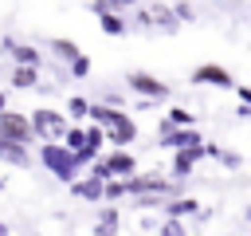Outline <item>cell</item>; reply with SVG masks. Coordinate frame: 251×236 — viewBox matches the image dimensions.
<instances>
[{
	"mask_svg": "<svg viewBox=\"0 0 251 236\" xmlns=\"http://www.w3.org/2000/svg\"><path fill=\"white\" fill-rule=\"evenodd\" d=\"M63 146H67L71 153H78V149L86 146V130H82V126H67V134H63Z\"/></svg>",
	"mask_w": 251,
	"mask_h": 236,
	"instance_id": "18",
	"label": "cell"
},
{
	"mask_svg": "<svg viewBox=\"0 0 251 236\" xmlns=\"http://www.w3.org/2000/svg\"><path fill=\"white\" fill-rule=\"evenodd\" d=\"M12 87L35 90V87H39V67H16V71H12Z\"/></svg>",
	"mask_w": 251,
	"mask_h": 236,
	"instance_id": "15",
	"label": "cell"
},
{
	"mask_svg": "<svg viewBox=\"0 0 251 236\" xmlns=\"http://www.w3.org/2000/svg\"><path fill=\"white\" fill-rule=\"evenodd\" d=\"M39 161H43L63 185H75V181H78V169H82V165H78V157H75L63 142H47V146H39Z\"/></svg>",
	"mask_w": 251,
	"mask_h": 236,
	"instance_id": "1",
	"label": "cell"
},
{
	"mask_svg": "<svg viewBox=\"0 0 251 236\" xmlns=\"http://www.w3.org/2000/svg\"><path fill=\"white\" fill-rule=\"evenodd\" d=\"M161 236H188V232H184V224H180V220H173V216H169V220L161 224Z\"/></svg>",
	"mask_w": 251,
	"mask_h": 236,
	"instance_id": "23",
	"label": "cell"
},
{
	"mask_svg": "<svg viewBox=\"0 0 251 236\" xmlns=\"http://www.w3.org/2000/svg\"><path fill=\"white\" fill-rule=\"evenodd\" d=\"M0 161L24 169V165H31V153H27V146H16V142H4V138H0Z\"/></svg>",
	"mask_w": 251,
	"mask_h": 236,
	"instance_id": "13",
	"label": "cell"
},
{
	"mask_svg": "<svg viewBox=\"0 0 251 236\" xmlns=\"http://www.w3.org/2000/svg\"><path fill=\"white\" fill-rule=\"evenodd\" d=\"M235 94H239V102H243V106H251V87H235Z\"/></svg>",
	"mask_w": 251,
	"mask_h": 236,
	"instance_id": "24",
	"label": "cell"
},
{
	"mask_svg": "<svg viewBox=\"0 0 251 236\" xmlns=\"http://www.w3.org/2000/svg\"><path fill=\"white\" fill-rule=\"evenodd\" d=\"M176 185H169L161 173H133L129 181H126V197H165V193H173Z\"/></svg>",
	"mask_w": 251,
	"mask_h": 236,
	"instance_id": "4",
	"label": "cell"
},
{
	"mask_svg": "<svg viewBox=\"0 0 251 236\" xmlns=\"http://www.w3.org/2000/svg\"><path fill=\"white\" fill-rule=\"evenodd\" d=\"M192 122H196V118H192V110H184V106H173V110L165 114V122H161V134H157V138H169L173 130H192Z\"/></svg>",
	"mask_w": 251,
	"mask_h": 236,
	"instance_id": "10",
	"label": "cell"
},
{
	"mask_svg": "<svg viewBox=\"0 0 251 236\" xmlns=\"http://www.w3.org/2000/svg\"><path fill=\"white\" fill-rule=\"evenodd\" d=\"M4 51L16 59V67H39V51L27 47V43H16V39H4Z\"/></svg>",
	"mask_w": 251,
	"mask_h": 236,
	"instance_id": "12",
	"label": "cell"
},
{
	"mask_svg": "<svg viewBox=\"0 0 251 236\" xmlns=\"http://www.w3.org/2000/svg\"><path fill=\"white\" fill-rule=\"evenodd\" d=\"M4 110H8V94L0 90V114H4Z\"/></svg>",
	"mask_w": 251,
	"mask_h": 236,
	"instance_id": "25",
	"label": "cell"
},
{
	"mask_svg": "<svg viewBox=\"0 0 251 236\" xmlns=\"http://www.w3.org/2000/svg\"><path fill=\"white\" fill-rule=\"evenodd\" d=\"M122 197H126V181H106L102 201H110V205H114V201H122Z\"/></svg>",
	"mask_w": 251,
	"mask_h": 236,
	"instance_id": "22",
	"label": "cell"
},
{
	"mask_svg": "<svg viewBox=\"0 0 251 236\" xmlns=\"http://www.w3.org/2000/svg\"><path fill=\"white\" fill-rule=\"evenodd\" d=\"M67 114H71L75 122H82V118H90V102H86V98H71V102H67Z\"/></svg>",
	"mask_w": 251,
	"mask_h": 236,
	"instance_id": "21",
	"label": "cell"
},
{
	"mask_svg": "<svg viewBox=\"0 0 251 236\" xmlns=\"http://www.w3.org/2000/svg\"><path fill=\"white\" fill-rule=\"evenodd\" d=\"M102 165H106L110 181H129V177H133V169H137L133 153H126V149H114V153H106V157H102Z\"/></svg>",
	"mask_w": 251,
	"mask_h": 236,
	"instance_id": "8",
	"label": "cell"
},
{
	"mask_svg": "<svg viewBox=\"0 0 251 236\" xmlns=\"http://www.w3.org/2000/svg\"><path fill=\"white\" fill-rule=\"evenodd\" d=\"M0 138H4V142H16V146H27V142L35 138V130H31V114L4 110V114H0Z\"/></svg>",
	"mask_w": 251,
	"mask_h": 236,
	"instance_id": "3",
	"label": "cell"
},
{
	"mask_svg": "<svg viewBox=\"0 0 251 236\" xmlns=\"http://www.w3.org/2000/svg\"><path fill=\"white\" fill-rule=\"evenodd\" d=\"M102 189H106V185H102V181H94V177H78V181L71 185V193H75V197H82V201H102Z\"/></svg>",
	"mask_w": 251,
	"mask_h": 236,
	"instance_id": "14",
	"label": "cell"
},
{
	"mask_svg": "<svg viewBox=\"0 0 251 236\" xmlns=\"http://www.w3.org/2000/svg\"><path fill=\"white\" fill-rule=\"evenodd\" d=\"M126 87L137 90L141 98H165V94H169V83L157 79V75H149V71H129V75H126Z\"/></svg>",
	"mask_w": 251,
	"mask_h": 236,
	"instance_id": "6",
	"label": "cell"
},
{
	"mask_svg": "<svg viewBox=\"0 0 251 236\" xmlns=\"http://www.w3.org/2000/svg\"><path fill=\"white\" fill-rule=\"evenodd\" d=\"M157 142H161L165 149H176V153H180V149H200V146H204L200 134H196V126H192V130H173L169 138H157Z\"/></svg>",
	"mask_w": 251,
	"mask_h": 236,
	"instance_id": "9",
	"label": "cell"
},
{
	"mask_svg": "<svg viewBox=\"0 0 251 236\" xmlns=\"http://www.w3.org/2000/svg\"><path fill=\"white\" fill-rule=\"evenodd\" d=\"M200 157H208V153H204V146H200V149H180V153H173V177H176V181H184V177L196 169V161H200Z\"/></svg>",
	"mask_w": 251,
	"mask_h": 236,
	"instance_id": "11",
	"label": "cell"
},
{
	"mask_svg": "<svg viewBox=\"0 0 251 236\" xmlns=\"http://www.w3.org/2000/svg\"><path fill=\"white\" fill-rule=\"evenodd\" d=\"M67 122H71V118H63L59 110H47V106L31 110V130H35V138H43V146H47V142H63Z\"/></svg>",
	"mask_w": 251,
	"mask_h": 236,
	"instance_id": "2",
	"label": "cell"
},
{
	"mask_svg": "<svg viewBox=\"0 0 251 236\" xmlns=\"http://www.w3.org/2000/svg\"><path fill=\"white\" fill-rule=\"evenodd\" d=\"M192 83H196V87H224V90H235L231 71L220 67V63H200V67L192 71Z\"/></svg>",
	"mask_w": 251,
	"mask_h": 236,
	"instance_id": "7",
	"label": "cell"
},
{
	"mask_svg": "<svg viewBox=\"0 0 251 236\" xmlns=\"http://www.w3.org/2000/svg\"><path fill=\"white\" fill-rule=\"evenodd\" d=\"M51 51L67 63V71H71L75 79H86V75H90V59H86V51H82L78 43H71V39H51Z\"/></svg>",
	"mask_w": 251,
	"mask_h": 236,
	"instance_id": "5",
	"label": "cell"
},
{
	"mask_svg": "<svg viewBox=\"0 0 251 236\" xmlns=\"http://www.w3.org/2000/svg\"><path fill=\"white\" fill-rule=\"evenodd\" d=\"M0 193H4V177H0Z\"/></svg>",
	"mask_w": 251,
	"mask_h": 236,
	"instance_id": "27",
	"label": "cell"
},
{
	"mask_svg": "<svg viewBox=\"0 0 251 236\" xmlns=\"http://www.w3.org/2000/svg\"><path fill=\"white\" fill-rule=\"evenodd\" d=\"M0 236H12V232H8V224H4V220H0Z\"/></svg>",
	"mask_w": 251,
	"mask_h": 236,
	"instance_id": "26",
	"label": "cell"
},
{
	"mask_svg": "<svg viewBox=\"0 0 251 236\" xmlns=\"http://www.w3.org/2000/svg\"><path fill=\"white\" fill-rule=\"evenodd\" d=\"M94 236H118V208H102V212H98Z\"/></svg>",
	"mask_w": 251,
	"mask_h": 236,
	"instance_id": "16",
	"label": "cell"
},
{
	"mask_svg": "<svg viewBox=\"0 0 251 236\" xmlns=\"http://www.w3.org/2000/svg\"><path fill=\"white\" fill-rule=\"evenodd\" d=\"M165 212H169L173 220H180V212H196V201H192V197H180V201L165 205Z\"/></svg>",
	"mask_w": 251,
	"mask_h": 236,
	"instance_id": "20",
	"label": "cell"
},
{
	"mask_svg": "<svg viewBox=\"0 0 251 236\" xmlns=\"http://www.w3.org/2000/svg\"><path fill=\"white\" fill-rule=\"evenodd\" d=\"M102 146H106V130L102 126H86V149H94V153H102Z\"/></svg>",
	"mask_w": 251,
	"mask_h": 236,
	"instance_id": "19",
	"label": "cell"
},
{
	"mask_svg": "<svg viewBox=\"0 0 251 236\" xmlns=\"http://www.w3.org/2000/svg\"><path fill=\"white\" fill-rule=\"evenodd\" d=\"M204 153H208V157H216V161H220V165H227V169H239V165H243V157H239V153L220 149V146H204Z\"/></svg>",
	"mask_w": 251,
	"mask_h": 236,
	"instance_id": "17",
	"label": "cell"
}]
</instances>
